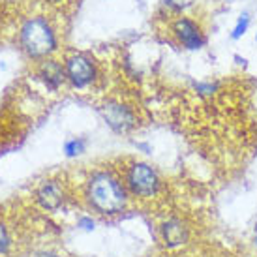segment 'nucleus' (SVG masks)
Here are the masks:
<instances>
[{
  "label": "nucleus",
  "mask_w": 257,
  "mask_h": 257,
  "mask_svg": "<svg viewBox=\"0 0 257 257\" xmlns=\"http://www.w3.org/2000/svg\"><path fill=\"white\" fill-rule=\"evenodd\" d=\"M248 23H250V19H248V15H242L240 19H238V25L235 27V30H233V38H240L246 32V29H248Z\"/></svg>",
  "instance_id": "nucleus-12"
},
{
  "label": "nucleus",
  "mask_w": 257,
  "mask_h": 257,
  "mask_svg": "<svg viewBox=\"0 0 257 257\" xmlns=\"http://www.w3.org/2000/svg\"><path fill=\"white\" fill-rule=\"evenodd\" d=\"M190 2H192V0H165V4L171 6L173 10H182V8H186Z\"/></svg>",
  "instance_id": "nucleus-14"
},
{
  "label": "nucleus",
  "mask_w": 257,
  "mask_h": 257,
  "mask_svg": "<svg viewBox=\"0 0 257 257\" xmlns=\"http://www.w3.org/2000/svg\"><path fill=\"white\" fill-rule=\"evenodd\" d=\"M160 233H162V238H164L167 248L184 246L188 242V238H190V229L179 218H169L167 221H164L162 227H160Z\"/></svg>",
  "instance_id": "nucleus-7"
},
{
  "label": "nucleus",
  "mask_w": 257,
  "mask_h": 257,
  "mask_svg": "<svg viewBox=\"0 0 257 257\" xmlns=\"http://www.w3.org/2000/svg\"><path fill=\"white\" fill-rule=\"evenodd\" d=\"M101 114H103V118H105V122H107L109 126H111L114 132H118V134L128 132V130H132L134 124H136L134 113H132L126 105L116 103V101L105 103V105L101 107Z\"/></svg>",
  "instance_id": "nucleus-5"
},
{
  "label": "nucleus",
  "mask_w": 257,
  "mask_h": 257,
  "mask_svg": "<svg viewBox=\"0 0 257 257\" xmlns=\"http://www.w3.org/2000/svg\"><path fill=\"white\" fill-rule=\"evenodd\" d=\"M66 79L77 88H85V86L92 85L96 79V66L88 57L85 55H72L68 57L64 64Z\"/></svg>",
  "instance_id": "nucleus-4"
},
{
  "label": "nucleus",
  "mask_w": 257,
  "mask_h": 257,
  "mask_svg": "<svg viewBox=\"0 0 257 257\" xmlns=\"http://www.w3.org/2000/svg\"><path fill=\"white\" fill-rule=\"evenodd\" d=\"M34 257H60L58 253H55V251H49V250H42V251H38Z\"/></svg>",
  "instance_id": "nucleus-15"
},
{
  "label": "nucleus",
  "mask_w": 257,
  "mask_h": 257,
  "mask_svg": "<svg viewBox=\"0 0 257 257\" xmlns=\"http://www.w3.org/2000/svg\"><path fill=\"white\" fill-rule=\"evenodd\" d=\"M88 205L103 216L120 214L128 203V192L120 179L111 171H96L86 182Z\"/></svg>",
  "instance_id": "nucleus-1"
},
{
  "label": "nucleus",
  "mask_w": 257,
  "mask_h": 257,
  "mask_svg": "<svg viewBox=\"0 0 257 257\" xmlns=\"http://www.w3.org/2000/svg\"><path fill=\"white\" fill-rule=\"evenodd\" d=\"M253 242H255V246H257V223H255V227H253Z\"/></svg>",
  "instance_id": "nucleus-16"
},
{
  "label": "nucleus",
  "mask_w": 257,
  "mask_h": 257,
  "mask_svg": "<svg viewBox=\"0 0 257 257\" xmlns=\"http://www.w3.org/2000/svg\"><path fill=\"white\" fill-rule=\"evenodd\" d=\"M126 186L137 197H152L160 192L162 180L149 164L134 162L126 169Z\"/></svg>",
  "instance_id": "nucleus-3"
},
{
  "label": "nucleus",
  "mask_w": 257,
  "mask_h": 257,
  "mask_svg": "<svg viewBox=\"0 0 257 257\" xmlns=\"http://www.w3.org/2000/svg\"><path fill=\"white\" fill-rule=\"evenodd\" d=\"M10 246H12V236H10V233H8L6 225L0 221V255L8 253Z\"/></svg>",
  "instance_id": "nucleus-11"
},
{
  "label": "nucleus",
  "mask_w": 257,
  "mask_h": 257,
  "mask_svg": "<svg viewBox=\"0 0 257 257\" xmlns=\"http://www.w3.org/2000/svg\"><path fill=\"white\" fill-rule=\"evenodd\" d=\"M175 34L179 38V42L184 45L186 49H199L203 45V36H201L199 27L190 19H179L175 23Z\"/></svg>",
  "instance_id": "nucleus-8"
},
{
  "label": "nucleus",
  "mask_w": 257,
  "mask_h": 257,
  "mask_svg": "<svg viewBox=\"0 0 257 257\" xmlns=\"http://www.w3.org/2000/svg\"><path fill=\"white\" fill-rule=\"evenodd\" d=\"M94 225H96V221H94L90 216H81L77 221V227L85 229V231H92Z\"/></svg>",
  "instance_id": "nucleus-13"
},
{
  "label": "nucleus",
  "mask_w": 257,
  "mask_h": 257,
  "mask_svg": "<svg viewBox=\"0 0 257 257\" xmlns=\"http://www.w3.org/2000/svg\"><path fill=\"white\" fill-rule=\"evenodd\" d=\"M23 49L34 58H43L57 49V36L43 17H32L21 27L19 34Z\"/></svg>",
  "instance_id": "nucleus-2"
},
{
  "label": "nucleus",
  "mask_w": 257,
  "mask_h": 257,
  "mask_svg": "<svg viewBox=\"0 0 257 257\" xmlns=\"http://www.w3.org/2000/svg\"><path fill=\"white\" fill-rule=\"evenodd\" d=\"M40 79L43 81V85L47 86V90H58L62 83L66 81V70L62 66L55 62V60H47L40 66V72H38Z\"/></svg>",
  "instance_id": "nucleus-9"
},
{
  "label": "nucleus",
  "mask_w": 257,
  "mask_h": 257,
  "mask_svg": "<svg viewBox=\"0 0 257 257\" xmlns=\"http://www.w3.org/2000/svg\"><path fill=\"white\" fill-rule=\"evenodd\" d=\"M36 201L38 205L45 210H57L64 205L66 201V192L62 184L57 180H45L38 186L36 190Z\"/></svg>",
  "instance_id": "nucleus-6"
},
{
  "label": "nucleus",
  "mask_w": 257,
  "mask_h": 257,
  "mask_svg": "<svg viewBox=\"0 0 257 257\" xmlns=\"http://www.w3.org/2000/svg\"><path fill=\"white\" fill-rule=\"evenodd\" d=\"M85 150H86V141L85 139H81V137H75V139H70V141H66L64 143V152L68 158L81 156Z\"/></svg>",
  "instance_id": "nucleus-10"
}]
</instances>
